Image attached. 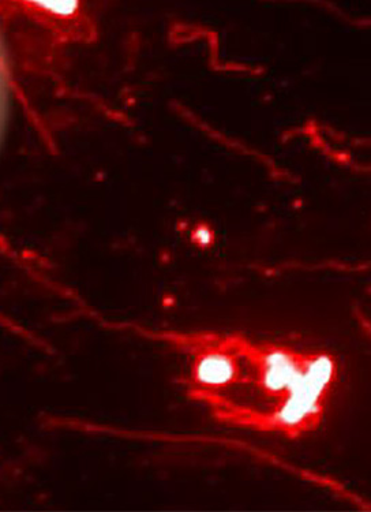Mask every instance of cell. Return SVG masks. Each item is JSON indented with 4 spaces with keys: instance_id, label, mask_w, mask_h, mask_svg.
<instances>
[{
    "instance_id": "4",
    "label": "cell",
    "mask_w": 371,
    "mask_h": 512,
    "mask_svg": "<svg viewBox=\"0 0 371 512\" xmlns=\"http://www.w3.org/2000/svg\"><path fill=\"white\" fill-rule=\"evenodd\" d=\"M191 238H193L194 244L201 246V248H206V246H211L213 241H215V234H213V231L208 226H200L193 231Z\"/></svg>"
},
{
    "instance_id": "1",
    "label": "cell",
    "mask_w": 371,
    "mask_h": 512,
    "mask_svg": "<svg viewBox=\"0 0 371 512\" xmlns=\"http://www.w3.org/2000/svg\"><path fill=\"white\" fill-rule=\"evenodd\" d=\"M190 357L187 390L221 420L245 398L253 383L254 346L215 334L172 335Z\"/></svg>"
},
{
    "instance_id": "2",
    "label": "cell",
    "mask_w": 371,
    "mask_h": 512,
    "mask_svg": "<svg viewBox=\"0 0 371 512\" xmlns=\"http://www.w3.org/2000/svg\"><path fill=\"white\" fill-rule=\"evenodd\" d=\"M336 379V364L328 354L307 355L301 379L273 409L265 429L299 436L318 424Z\"/></svg>"
},
{
    "instance_id": "3",
    "label": "cell",
    "mask_w": 371,
    "mask_h": 512,
    "mask_svg": "<svg viewBox=\"0 0 371 512\" xmlns=\"http://www.w3.org/2000/svg\"><path fill=\"white\" fill-rule=\"evenodd\" d=\"M31 5L36 9L47 11L52 16L69 18L77 13L80 3L77 0H32Z\"/></svg>"
}]
</instances>
